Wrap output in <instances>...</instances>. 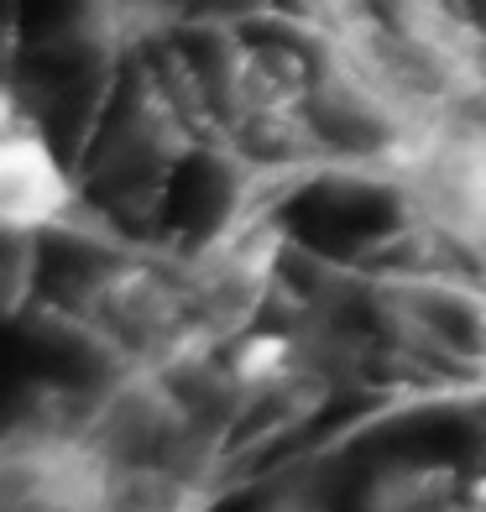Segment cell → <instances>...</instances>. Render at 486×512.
I'll list each match as a JSON object with an SVG mask.
<instances>
[{"mask_svg":"<svg viewBox=\"0 0 486 512\" xmlns=\"http://www.w3.org/2000/svg\"><path fill=\"white\" fill-rule=\"evenodd\" d=\"M74 189L68 173L58 168L53 147L42 142V131L11 121L6 147H0V215H6L11 236H37L68 220Z\"/></svg>","mask_w":486,"mask_h":512,"instance_id":"1","label":"cell"},{"mask_svg":"<svg viewBox=\"0 0 486 512\" xmlns=\"http://www.w3.org/2000/svg\"><path fill=\"white\" fill-rule=\"evenodd\" d=\"M466 481L439 460H392L366 481L361 512H455Z\"/></svg>","mask_w":486,"mask_h":512,"instance_id":"2","label":"cell"}]
</instances>
